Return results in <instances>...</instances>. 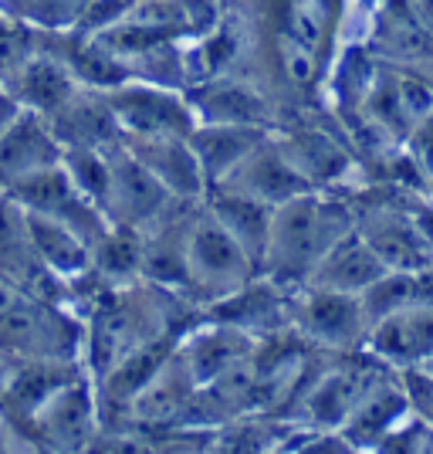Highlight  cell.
<instances>
[{"instance_id":"21","label":"cell","mask_w":433,"mask_h":454,"mask_svg":"<svg viewBox=\"0 0 433 454\" xmlns=\"http://www.w3.org/2000/svg\"><path fill=\"white\" fill-rule=\"evenodd\" d=\"M406 403L410 400L403 397V394H393V390H386V387H379V390H373L369 397H366V403L359 407L356 414L349 417V434H390L393 431V424L399 420V414L406 411Z\"/></svg>"},{"instance_id":"2","label":"cell","mask_w":433,"mask_h":454,"mask_svg":"<svg viewBox=\"0 0 433 454\" xmlns=\"http://www.w3.org/2000/svg\"><path fill=\"white\" fill-rule=\"evenodd\" d=\"M119 129L135 136H189L193 113L176 95L150 85H119L109 98Z\"/></svg>"},{"instance_id":"6","label":"cell","mask_w":433,"mask_h":454,"mask_svg":"<svg viewBox=\"0 0 433 454\" xmlns=\"http://www.w3.org/2000/svg\"><path fill=\"white\" fill-rule=\"evenodd\" d=\"M0 340L11 349L18 346L24 353H48L65 342V325L24 292L0 282Z\"/></svg>"},{"instance_id":"20","label":"cell","mask_w":433,"mask_h":454,"mask_svg":"<svg viewBox=\"0 0 433 454\" xmlns=\"http://www.w3.org/2000/svg\"><path fill=\"white\" fill-rule=\"evenodd\" d=\"M41 407H44L48 434H58L68 441V437L85 434V431H89L92 407H89V397H85L81 387H75V390H55Z\"/></svg>"},{"instance_id":"22","label":"cell","mask_w":433,"mask_h":454,"mask_svg":"<svg viewBox=\"0 0 433 454\" xmlns=\"http://www.w3.org/2000/svg\"><path fill=\"white\" fill-rule=\"evenodd\" d=\"M187 403V380L180 377H166L163 370L156 373V377L135 394V417H143V420H166L173 417L180 407Z\"/></svg>"},{"instance_id":"14","label":"cell","mask_w":433,"mask_h":454,"mask_svg":"<svg viewBox=\"0 0 433 454\" xmlns=\"http://www.w3.org/2000/svg\"><path fill=\"white\" fill-rule=\"evenodd\" d=\"M27 227H31L35 254L51 271H58V275H78V271H85V268L92 265L89 241L72 224H65L58 217H48L41 210H27Z\"/></svg>"},{"instance_id":"9","label":"cell","mask_w":433,"mask_h":454,"mask_svg":"<svg viewBox=\"0 0 433 454\" xmlns=\"http://www.w3.org/2000/svg\"><path fill=\"white\" fill-rule=\"evenodd\" d=\"M373 346L393 363H423L433 353V305H406L373 325Z\"/></svg>"},{"instance_id":"27","label":"cell","mask_w":433,"mask_h":454,"mask_svg":"<svg viewBox=\"0 0 433 454\" xmlns=\"http://www.w3.org/2000/svg\"><path fill=\"white\" fill-rule=\"evenodd\" d=\"M291 20H295L291 35H295L298 41H305L308 48H319V44H321V20H319V14H315L312 7H298Z\"/></svg>"},{"instance_id":"11","label":"cell","mask_w":433,"mask_h":454,"mask_svg":"<svg viewBox=\"0 0 433 454\" xmlns=\"http://www.w3.org/2000/svg\"><path fill=\"white\" fill-rule=\"evenodd\" d=\"M170 190L163 187V180L139 160V156H119L112 160V197L109 210H119L132 221H143L159 214L166 204Z\"/></svg>"},{"instance_id":"29","label":"cell","mask_w":433,"mask_h":454,"mask_svg":"<svg viewBox=\"0 0 433 454\" xmlns=\"http://www.w3.org/2000/svg\"><path fill=\"white\" fill-rule=\"evenodd\" d=\"M18 115H20L18 98H14V95H7V89L0 85V133H4V129H7V126L18 119Z\"/></svg>"},{"instance_id":"4","label":"cell","mask_w":433,"mask_h":454,"mask_svg":"<svg viewBox=\"0 0 433 454\" xmlns=\"http://www.w3.org/2000/svg\"><path fill=\"white\" fill-rule=\"evenodd\" d=\"M61 146L48 122H41L35 109L24 113L0 133V180H20L27 173L55 167Z\"/></svg>"},{"instance_id":"3","label":"cell","mask_w":433,"mask_h":454,"mask_svg":"<svg viewBox=\"0 0 433 454\" xmlns=\"http://www.w3.org/2000/svg\"><path fill=\"white\" fill-rule=\"evenodd\" d=\"M247 262H251V254L213 214L193 227L187 245V265L204 285H224L227 288V285L241 282Z\"/></svg>"},{"instance_id":"1","label":"cell","mask_w":433,"mask_h":454,"mask_svg":"<svg viewBox=\"0 0 433 454\" xmlns=\"http://www.w3.org/2000/svg\"><path fill=\"white\" fill-rule=\"evenodd\" d=\"M345 234H349L345 210L321 204L308 193H298L274 210L267 254L291 271L312 275V268L321 262V254L336 241H342Z\"/></svg>"},{"instance_id":"19","label":"cell","mask_w":433,"mask_h":454,"mask_svg":"<svg viewBox=\"0 0 433 454\" xmlns=\"http://www.w3.org/2000/svg\"><path fill=\"white\" fill-rule=\"evenodd\" d=\"M366 241L376 247L379 258L396 271H423L433 251L427 238L420 234V227L403 224V221H383L379 227H373V234Z\"/></svg>"},{"instance_id":"8","label":"cell","mask_w":433,"mask_h":454,"mask_svg":"<svg viewBox=\"0 0 433 454\" xmlns=\"http://www.w3.org/2000/svg\"><path fill=\"white\" fill-rule=\"evenodd\" d=\"M302 325L308 336L329 346H352L366 333V305L362 295L336 292V288H315L302 309Z\"/></svg>"},{"instance_id":"10","label":"cell","mask_w":433,"mask_h":454,"mask_svg":"<svg viewBox=\"0 0 433 454\" xmlns=\"http://www.w3.org/2000/svg\"><path fill=\"white\" fill-rule=\"evenodd\" d=\"M139 139H143V150L135 156L163 180V187L170 193L189 197L204 187L207 173L200 167L189 139H180V136H139Z\"/></svg>"},{"instance_id":"28","label":"cell","mask_w":433,"mask_h":454,"mask_svg":"<svg viewBox=\"0 0 433 454\" xmlns=\"http://www.w3.org/2000/svg\"><path fill=\"white\" fill-rule=\"evenodd\" d=\"M414 153H416V163L433 176V113L416 126Z\"/></svg>"},{"instance_id":"5","label":"cell","mask_w":433,"mask_h":454,"mask_svg":"<svg viewBox=\"0 0 433 454\" xmlns=\"http://www.w3.org/2000/svg\"><path fill=\"white\" fill-rule=\"evenodd\" d=\"M390 265L376 254V247L366 238L345 234L342 241L321 254V262L312 268V285L315 288H336V292H352L362 295L369 285H376Z\"/></svg>"},{"instance_id":"24","label":"cell","mask_w":433,"mask_h":454,"mask_svg":"<svg viewBox=\"0 0 433 454\" xmlns=\"http://www.w3.org/2000/svg\"><path fill=\"white\" fill-rule=\"evenodd\" d=\"M282 61L284 72L291 75V82H312V72H315V48H308L305 41H298L295 35H288V41H282Z\"/></svg>"},{"instance_id":"15","label":"cell","mask_w":433,"mask_h":454,"mask_svg":"<svg viewBox=\"0 0 433 454\" xmlns=\"http://www.w3.org/2000/svg\"><path fill=\"white\" fill-rule=\"evenodd\" d=\"M373 390H379L373 373H366V370H336V373H329L312 390V397H308V417L315 424H325V427L349 424V417L366 403V397Z\"/></svg>"},{"instance_id":"13","label":"cell","mask_w":433,"mask_h":454,"mask_svg":"<svg viewBox=\"0 0 433 454\" xmlns=\"http://www.w3.org/2000/svg\"><path fill=\"white\" fill-rule=\"evenodd\" d=\"M189 146L210 180H224L230 170L261 146V126H213L189 133Z\"/></svg>"},{"instance_id":"18","label":"cell","mask_w":433,"mask_h":454,"mask_svg":"<svg viewBox=\"0 0 433 454\" xmlns=\"http://www.w3.org/2000/svg\"><path fill=\"white\" fill-rule=\"evenodd\" d=\"M197 113L204 122L213 126H264L267 122V106L261 95L247 92L244 85H210L197 98Z\"/></svg>"},{"instance_id":"17","label":"cell","mask_w":433,"mask_h":454,"mask_svg":"<svg viewBox=\"0 0 433 454\" xmlns=\"http://www.w3.org/2000/svg\"><path fill=\"white\" fill-rule=\"evenodd\" d=\"M51 119H55L51 129L68 133L72 146H102L119 129V119L109 102H92V98H75V95Z\"/></svg>"},{"instance_id":"31","label":"cell","mask_w":433,"mask_h":454,"mask_svg":"<svg viewBox=\"0 0 433 454\" xmlns=\"http://www.w3.org/2000/svg\"><path fill=\"white\" fill-rule=\"evenodd\" d=\"M414 224L420 227V234H423V238H427V245L433 247V210H430V207H423L420 214H416Z\"/></svg>"},{"instance_id":"32","label":"cell","mask_w":433,"mask_h":454,"mask_svg":"<svg viewBox=\"0 0 433 454\" xmlns=\"http://www.w3.org/2000/svg\"><path fill=\"white\" fill-rule=\"evenodd\" d=\"M423 370H427V373H433V353L427 356V360H423Z\"/></svg>"},{"instance_id":"23","label":"cell","mask_w":433,"mask_h":454,"mask_svg":"<svg viewBox=\"0 0 433 454\" xmlns=\"http://www.w3.org/2000/svg\"><path fill=\"white\" fill-rule=\"evenodd\" d=\"M200 349H207V360H197L189 363V373L197 380H217L220 373H227V366L237 360V349H234V333H207V336H200L197 342Z\"/></svg>"},{"instance_id":"33","label":"cell","mask_w":433,"mask_h":454,"mask_svg":"<svg viewBox=\"0 0 433 454\" xmlns=\"http://www.w3.org/2000/svg\"><path fill=\"white\" fill-rule=\"evenodd\" d=\"M427 420H430V424H433V414H430V417H427Z\"/></svg>"},{"instance_id":"16","label":"cell","mask_w":433,"mask_h":454,"mask_svg":"<svg viewBox=\"0 0 433 454\" xmlns=\"http://www.w3.org/2000/svg\"><path fill=\"white\" fill-rule=\"evenodd\" d=\"M18 95L20 102L35 113L55 115L72 98V72L51 58H27L18 72Z\"/></svg>"},{"instance_id":"26","label":"cell","mask_w":433,"mask_h":454,"mask_svg":"<svg viewBox=\"0 0 433 454\" xmlns=\"http://www.w3.org/2000/svg\"><path fill=\"white\" fill-rule=\"evenodd\" d=\"M24 61H27V58H24L20 35L14 31V27H4V24H0V72H7V68L18 72Z\"/></svg>"},{"instance_id":"25","label":"cell","mask_w":433,"mask_h":454,"mask_svg":"<svg viewBox=\"0 0 433 454\" xmlns=\"http://www.w3.org/2000/svg\"><path fill=\"white\" fill-rule=\"evenodd\" d=\"M406 400L430 417L433 414V373H427V370H414V373L406 377Z\"/></svg>"},{"instance_id":"12","label":"cell","mask_w":433,"mask_h":454,"mask_svg":"<svg viewBox=\"0 0 433 454\" xmlns=\"http://www.w3.org/2000/svg\"><path fill=\"white\" fill-rule=\"evenodd\" d=\"M210 214L241 241V247H244L251 258L254 254H267L274 214L267 210L264 200H258V197H251V193H244V190L237 187H227L213 197Z\"/></svg>"},{"instance_id":"30","label":"cell","mask_w":433,"mask_h":454,"mask_svg":"<svg viewBox=\"0 0 433 454\" xmlns=\"http://www.w3.org/2000/svg\"><path fill=\"white\" fill-rule=\"evenodd\" d=\"M416 20L423 24V31L433 38V0H416Z\"/></svg>"},{"instance_id":"7","label":"cell","mask_w":433,"mask_h":454,"mask_svg":"<svg viewBox=\"0 0 433 454\" xmlns=\"http://www.w3.org/2000/svg\"><path fill=\"white\" fill-rule=\"evenodd\" d=\"M227 180H230V187L258 197L267 207H271V204L282 207L284 200H291V197H298V193H308V184H312V180L291 163V156L267 153V150H261V146L251 153L247 160H241V163L230 170Z\"/></svg>"}]
</instances>
